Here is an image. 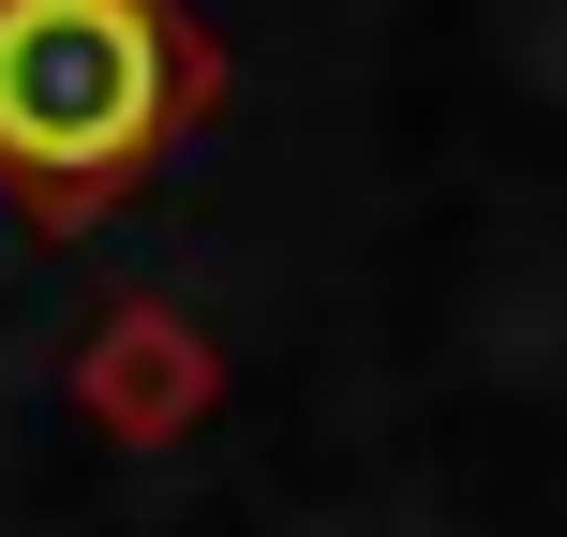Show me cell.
Here are the masks:
<instances>
[{
    "label": "cell",
    "mask_w": 567,
    "mask_h": 537,
    "mask_svg": "<svg viewBox=\"0 0 567 537\" xmlns=\"http://www.w3.org/2000/svg\"><path fill=\"white\" fill-rule=\"evenodd\" d=\"M179 120V30L150 0H0V165L16 179H120Z\"/></svg>",
    "instance_id": "obj_1"
}]
</instances>
